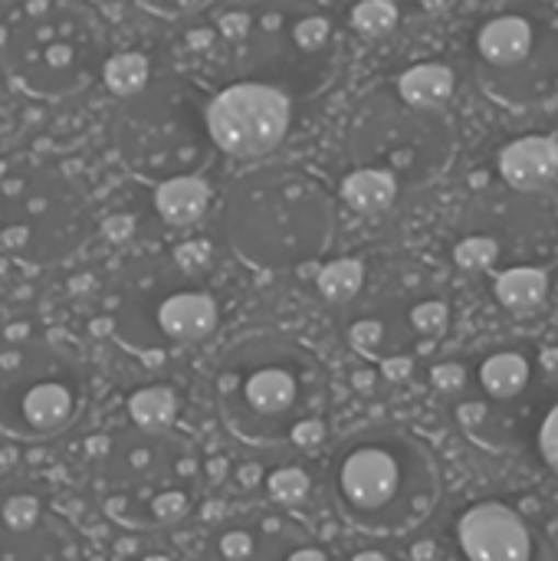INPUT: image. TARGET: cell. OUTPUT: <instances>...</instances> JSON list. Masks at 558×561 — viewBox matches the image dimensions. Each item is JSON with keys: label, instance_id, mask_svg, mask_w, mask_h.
Masks as SVG:
<instances>
[{"label": "cell", "instance_id": "6da1fadb", "mask_svg": "<svg viewBox=\"0 0 558 561\" xmlns=\"http://www.w3.org/2000/svg\"><path fill=\"white\" fill-rule=\"evenodd\" d=\"M220 227L243 266L289 273L329 253L335 240V201L312 174L270 164L234 181Z\"/></svg>", "mask_w": 558, "mask_h": 561}, {"label": "cell", "instance_id": "7a4b0ae2", "mask_svg": "<svg viewBox=\"0 0 558 561\" xmlns=\"http://www.w3.org/2000/svg\"><path fill=\"white\" fill-rule=\"evenodd\" d=\"M201 460L191 440L128 421L102 431L86 447V480L95 506L122 529L148 533L178 526L194 506Z\"/></svg>", "mask_w": 558, "mask_h": 561}, {"label": "cell", "instance_id": "3957f363", "mask_svg": "<svg viewBox=\"0 0 558 561\" xmlns=\"http://www.w3.org/2000/svg\"><path fill=\"white\" fill-rule=\"evenodd\" d=\"M214 401L234 437L273 447L293 431L322 417L329 378L322 362L283 335H253L224 352L214 371Z\"/></svg>", "mask_w": 558, "mask_h": 561}, {"label": "cell", "instance_id": "277c9868", "mask_svg": "<svg viewBox=\"0 0 558 561\" xmlns=\"http://www.w3.org/2000/svg\"><path fill=\"white\" fill-rule=\"evenodd\" d=\"M339 513L372 536H401L424 523L441 500L431 450L398 427H368L339 444L329 467Z\"/></svg>", "mask_w": 558, "mask_h": 561}, {"label": "cell", "instance_id": "5b68a950", "mask_svg": "<svg viewBox=\"0 0 558 561\" xmlns=\"http://www.w3.org/2000/svg\"><path fill=\"white\" fill-rule=\"evenodd\" d=\"M112 23L72 0H26L3 30L0 62L10 85L43 105L82 95L102 79Z\"/></svg>", "mask_w": 558, "mask_h": 561}, {"label": "cell", "instance_id": "8992f818", "mask_svg": "<svg viewBox=\"0 0 558 561\" xmlns=\"http://www.w3.org/2000/svg\"><path fill=\"white\" fill-rule=\"evenodd\" d=\"M345 56L339 0H250L243 10L247 79L283 89L293 102L332 85Z\"/></svg>", "mask_w": 558, "mask_h": 561}, {"label": "cell", "instance_id": "52a82bcc", "mask_svg": "<svg viewBox=\"0 0 558 561\" xmlns=\"http://www.w3.org/2000/svg\"><path fill=\"white\" fill-rule=\"evenodd\" d=\"M92 237V207L82 187L53 161L16 158L0 164V256L23 270L66 263Z\"/></svg>", "mask_w": 558, "mask_h": 561}, {"label": "cell", "instance_id": "ba28073f", "mask_svg": "<svg viewBox=\"0 0 558 561\" xmlns=\"http://www.w3.org/2000/svg\"><path fill=\"white\" fill-rule=\"evenodd\" d=\"M207 102L184 79H151L141 92L118 99L112 145L122 164L155 187L197 174L217 151L207 128Z\"/></svg>", "mask_w": 558, "mask_h": 561}, {"label": "cell", "instance_id": "9c48e42d", "mask_svg": "<svg viewBox=\"0 0 558 561\" xmlns=\"http://www.w3.org/2000/svg\"><path fill=\"white\" fill-rule=\"evenodd\" d=\"M477 79L506 108L558 102V10L543 0H503L474 36Z\"/></svg>", "mask_w": 558, "mask_h": 561}, {"label": "cell", "instance_id": "30bf717a", "mask_svg": "<svg viewBox=\"0 0 558 561\" xmlns=\"http://www.w3.org/2000/svg\"><path fill=\"white\" fill-rule=\"evenodd\" d=\"M352 168H375L401 191L434 184L457 154V128L447 108H418L398 89L365 95L345 128Z\"/></svg>", "mask_w": 558, "mask_h": 561}, {"label": "cell", "instance_id": "8fae6325", "mask_svg": "<svg viewBox=\"0 0 558 561\" xmlns=\"http://www.w3.org/2000/svg\"><path fill=\"white\" fill-rule=\"evenodd\" d=\"M89 404L82 365L49 339L20 335L0 342V434L20 444H46L76 427Z\"/></svg>", "mask_w": 558, "mask_h": 561}, {"label": "cell", "instance_id": "7c38bea8", "mask_svg": "<svg viewBox=\"0 0 558 561\" xmlns=\"http://www.w3.org/2000/svg\"><path fill=\"white\" fill-rule=\"evenodd\" d=\"M217 299L191 283L135 286L115 309V332L135 352H171L217 332Z\"/></svg>", "mask_w": 558, "mask_h": 561}, {"label": "cell", "instance_id": "4fadbf2b", "mask_svg": "<svg viewBox=\"0 0 558 561\" xmlns=\"http://www.w3.org/2000/svg\"><path fill=\"white\" fill-rule=\"evenodd\" d=\"M0 561H86L76 523L36 480L0 483Z\"/></svg>", "mask_w": 558, "mask_h": 561}, {"label": "cell", "instance_id": "5bb4252c", "mask_svg": "<svg viewBox=\"0 0 558 561\" xmlns=\"http://www.w3.org/2000/svg\"><path fill=\"white\" fill-rule=\"evenodd\" d=\"M293 125V99L266 82L243 79L220 89L207 102L210 141L234 161H257L273 154Z\"/></svg>", "mask_w": 558, "mask_h": 561}, {"label": "cell", "instance_id": "9a60e30c", "mask_svg": "<svg viewBox=\"0 0 558 561\" xmlns=\"http://www.w3.org/2000/svg\"><path fill=\"white\" fill-rule=\"evenodd\" d=\"M447 561H556V556L520 510L483 500L457 516Z\"/></svg>", "mask_w": 558, "mask_h": 561}, {"label": "cell", "instance_id": "2e32d148", "mask_svg": "<svg viewBox=\"0 0 558 561\" xmlns=\"http://www.w3.org/2000/svg\"><path fill=\"white\" fill-rule=\"evenodd\" d=\"M500 178L513 191H549L558 178V141L546 135H526L500 151Z\"/></svg>", "mask_w": 558, "mask_h": 561}, {"label": "cell", "instance_id": "e0dca14e", "mask_svg": "<svg viewBox=\"0 0 558 561\" xmlns=\"http://www.w3.org/2000/svg\"><path fill=\"white\" fill-rule=\"evenodd\" d=\"M207 204H210V187L201 174L171 178L155 187V207H158L161 220L171 227L197 224L204 217Z\"/></svg>", "mask_w": 558, "mask_h": 561}, {"label": "cell", "instance_id": "ac0fdd59", "mask_svg": "<svg viewBox=\"0 0 558 561\" xmlns=\"http://www.w3.org/2000/svg\"><path fill=\"white\" fill-rule=\"evenodd\" d=\"M401 187L391 174L375 168H352L342 181V201L362 217H382L395 207Z\"/></svg>", "mask_w": 558, "mask_h": 561}, {"label": "cell", "instance_id": "d6986e66", "mask_svg": "<svg viewBox=\"0 0 558 561\" xmlns=\"http://www.w3.org/2000/svg\"><path fill=\"white\" fill-rule=\"evenodd\" d=\"M497 302L513 316L536 312L549 296V276L543 266H506L493 279Z\"/></svg>", "mask_w": 558, "mask_h": 561}, {"label": "cell", "instance_id": "ffe728a7", "mask_svg": "<svg viewBox=\"0 0 558 561\" xmlns=\"http://www.w3.org/2000/svg\"><path fill=\"white\" fill-rule=\"evenodd\" d=\"M454 72L444 62H418L405 69L395 82L398 95L418 108H447L454 99Z\"/></svg>", "mask_w": 558, "mask_h": 561}, {"label": "cell", "instance_id": "44dd1931", "mask_svg": "<svg viewBox=\"0 0 558 561\" xmlns=\"http://www.w3.org/2000/svg\"><path fill=\"white\" fill-rule=\"evenodd\" d=\"M477 381H480V388H483L490 398H497V401H513V398H520V394L529 388V381H533V365H529V358H526L523 352H493V355L480 365Z\"/></svg>", "mask_w": 558, "mask_h": 561}, {"label": "cell", "instance_id": "7402d4cb", "mask_svg": "<svg viewBox=\"0 0 558 561\" xmlns=\"http://www.w3.org/2000/svg\"><path fill=\"white\" fill-rule=\"evenodd\" d=\"M128 421L148 431H168L178 421V398L171 388H141L128 398Z\"/></svg>", "mask_w": 558, "mask_h": 561}, {"label": "cell", "instance_id": "603a6c76", "mask_svg": "<svg viewBox=\"0 0 558 561\" xmlns=\"http://www.w3.org/2000/svg\"><path fill=\"white\" fill-rule=\"evenodd\" d=\"M316 286H319L322 299H329L335 306L352 302L365 286V266L358 260H332L319 270Z\"/></svg>", "mask_w": 558, "mask_h": 561}, {"label": "cell", "instance_id": "cb8c5ba5", "mask_svg": "<svg viewBox=\"0 0 558 561\" xmlns=\"http://www.w3.org/2000/svg\"><path fill=\"white\" fill-rule=\"evenodd\" d=\"M102 79L118 99H128L151 82V66L141 53H115V56H109Z\"/></svg>", "mask_w": 558, "mask_h": 561}, {"label": "cell", "instance_id": "d4e9b609", "mask_svg": "<svg viewBox=\"0 0 558 561\" xmlns=\"http://www.w3.org/2000/svg\"><path fill=\"white\" fill-rule=\"evenodd\" d=\"M349 26L365 39H382L398 26V3L391 0H358L349 13Z\"/></svg>", "mask_w": 558, "mask_h": 561}, {"label": "cell", "instance_id": "484cf974", "mask_svg": "<svg viewBox=\"0 0 558 561\" xmlns=\"http://www.w3.org/2000/svg\"><path fill=\"white\" fill-rule=\"evenodd\" d=\"M309 486H312V480L299 467H283L266 477V493L283 506H299L309 496Z\"/></svg>", "mask_w": 558, "mask_h": 561}, {"label": "cell", "instance_id": "4316f807", "mask_svg": "<svg viewBox=\"0 0 558 561\" xmlns=\"http://www.w3.org/2000/svg\"><path fill=\"white\" fill-rule=\"evenodd\" d=\"M408 322H411V329H414L418 335L437 339V335H444L447 325H451V309H447L444 299H421V302L411 306Z\"/></svg>", "mask_w": 558, "mask_h": 561}, {"label": "cell", "instance_id": "83f0119b", "mask_svg": "<svg viewBox=\"0 0 558 561\" xmlns=\"http://www.w3.org/2000/svg\"><path fill=\"white\" fill-rule=\"evenodd\" d=\"M536 444H539V457L558 477V404H553L546 411V417L539 424V434H536Z\"/></svg>", "mask_w": 558, "mask_h": 561}, {"label": "cell", "instance_id": "f1b7e54d", "mask_svg": "<svg viewBox=\"0 0 558 561\" xmlns=\"http://www.w3.org/2000/svg\"><path fill=\"white\" fill-rule=\"evenodd\" d=\"M431 381H434L441 391H460L464 381H467V371H464V365L447 362V365H437V368L431 371Z\"/></svg>", "mask_w": 558, "mask_h": 561}, {"label": "cell", "instance_id": "f546056e", "mask_svg": "<svg viewBox=\"0 0 558 561\" xmlns=\"http://www.w3.org/2000/svg\"><path fill=\"white\" fill-rule=\"evenodd\" d=\"M322 437H326V421H322V417H309V421H303V424L293 431V444H296V447H303V450L319 447V444H322Z\"/></svg>", "mask_w": 558, "mask_h": 561}, {"label": "cell", "instance_id": "4dcf8cb0", "mask_svg": "<svg viewBox=\"0 0 558 561\" xmlns=\"http://www.w3.org/2000/svg\"><path fill=\"white\" fill-rule=\"evenodd\" d=\"M72 3L92 7V10L102 13L112 26H115L118 20H125V13H128V0H72Z\"/></svg>", "mask_w": 558, "mask_h": 561}, {"label": "cell", "instance_id": "1f68e13d", "mask_svg": "<svg viewBox=\"0 0 558 561\" xmlns=\"http://www.w3.org/2000/svg\"><path fill=\"white\" fill-rule=\"evenodd\" d=\"M382 368L391 381H405L411 375V358L408 355H388V358H382Z\"/></svg>", "mask_w": 558, "mask_h": 561}, {"label": "cell", "instance_id": "d6a6232c", "mask_svg": "<svg viewBox=\"0 0 558 561\" xmlns=\"http://www.w3.org/2000/svg\"><path fill=\"white\" fill-rule=\"evenodd\" d=\"M352 561H388L382 552H358Z\"/></svg>", "mask_w": 558, "mask_h": 561}, {"label": "cell", "instance_id": "836d02e7", "mask_svg": "<svg viewBox=\"0 0 558 561\" xmlns=\"http://www.w3.org/2000/svg\"><path fill=\"white\" fill-rule=\"evenodd\" d=\"M391 3H398V7H401V3H428V0H391Z\"/></svg>", "mask_w": 558, "mask_h": 561}]
</instances>
